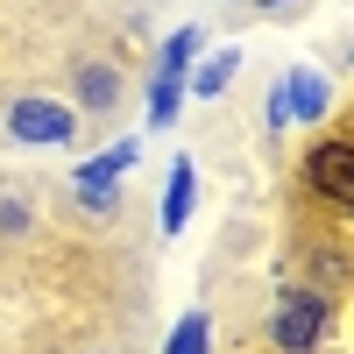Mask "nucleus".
I'll list each match as a JSON object with an SVG mask.
<instances>
[{"mask_svg": "<svg viewBox=\"0 0 354 354\" xmlns=\"http://www.w3.org/2000/svg\"><path fill=\"white\" fill-rule=\"evenodd\" d=\"M262 121H270V135H283V128H290V100H283V78L270 85V100H262Z\"/></svg>", "mask_w": 354, "mask_h": 354, "instance_id": "nucleus-13", "label": "nucleus"}, {"mask_svg": "<svg viewBox=\"0 0 354 354\" xmlns=\"http://www.w3.org/2000/svg\"><path fill=\"white\" fill-rule=\"evenodd\" d=\"M340 333V298L333 290H312V283H283L277 305L262 312V340L277 354H319Z\"/></svg>", "mask_w": 354, "mask_h": 354, "instance_id": "nucleus-1", "label": "nucleus"}, {"mask_svg": "<svg viewBox=\"0 0 354 354\" xmlns=\"http://www.w3.org/2000/svg\"><path fill=\"white\" fill-rule=\"evenodd\" d=\"M298 192L333 220H354V128L347 135H319L305 163H298Z\"/></svg>", "mask_w": 354, "mask_h": 354, "instance_id": "nucleus-2", "label": "nucleus"}, {"mask_svg": "<svg viewBox=\"0 0 354 354\" xmlns=\"http://www.w3.org/2000/svg\"><path fill=\"white\" fill-rule=\"evenodd\" d=\"M283 100H290V128H319L333 113V78L312 71V64H290L283 71Z\"/></svg>", "mask_w": 354, "mask_h": 354, "instance_id": "nucleus-5", "label": "nucleus"}, {"mask_svg": "<svg viewBox=\"0 0 354 354\" xmlns=\"http://www.w3.org/2000/svg\"><path fill=\"white\" fill-rule=\"evenodd\" d=\"M347 71H354V43H347Z\"/></svg>", "mask_w": 354, "mask_h": 354, "instance_id": "nucleus-16", "label": "nucleus"}, {"mask_svg": "<svg viewBox=\"0 0 354 354\" xmlns=\"http://www.w3.org/2000/svg\"><path fill=\"white\" fill-rule=\"evenodd\" d=\"M234 71H241V50H213V57H198L192 64V78H185V93H198V100H220L227 85H234Z\"/></svg>", "mask_w": 354, "mask_h": 354, "instance_id": "nucleus-9", "label": "nucleus"}, {"mask_svg": "<svg viewBox=\"0 0 354 354\" xmlns=\"http://www.w3.org/2000/svg\"><path fill=\"white\" fill-rule=\"evenodd\" d=\"M163 354H213V319H205V312H185V319L170 326Z\"/></svg>", "mask_w": 354, "mask_h": 354, "instance_id": "nucleus-10", "label": "nucleus"}, {"mask_svg": "<svg viewBox=\"0 0 354 354\" xmlns=\"http://www.w3.org/2000/svg\"><path fill=\"white\" fill-rule=\"evenodd\" d=\"M135 156H142V142H113L106 156H85V163H78L71 185H78V192H121V177L135 170Z\"/></svg>", "mask_w": 354, "mask_h": 354, "instance_id": "nucleus-7", "label": "nucleus"}, {"mask_svg": "<svg viewBox=\"0 0 354 354\" xmlns=\"http://www.w3.org/2000/svg\"><path fill=\"white\" fill-rule=\"evenodd\" d=\"M185 106V78H149V128H177Z\"/></svg>", "mask_w": 354, "mask_h": 354, "instance_id": "nucleus-12", "label": "nucleus"}, {"mask_svg": "<svg viewBox=\"0 0 354 354\" xmlns=\"http://www.w3.org/2000/svg\"><path fill=\"white\" fill-rule=\"evenodd\" d=\"M192 198H198V170H192V156H177L170 177H163V234H185Z\"/></svg>", "mask_w": 354, "mask_h": 354, "instance_id": "nucleus-8", "label": "nucleus"}, {"mask_svg": "<svg viewBox=\"0 0 354 354\" xmlns=\"http://www.w3.org/2000/svg\"><path fill=\"white\" fill-rule=\"evenodd\" d=\"M71 106H78V113H113V106H121V71L100 64V57H93V64H78V78H71Z\"/></svg>", "mask_w": 354, "mask_h": 354, "instance_id": "nucleus-6", "label": "nucleus"}, {"mask_svg": "<svg viewBox=\"0 0 354 354\" xmlns=\"http://www.w3.org/2000/svg\"><path fill=\"white\" fill-rule=\"evenodd\" d=\"M0 234H28V205H15V198L0 205Z\"/></svg>", "mask_w": 354, "mask_h": 354, "instance_id": "nucleus-14", "label": "nucleus"}, {"mask_svg": "<svg viewBox=\"0 0 354 354\" xmlns=\"http://www.w3.org/2000/svg\"><path fill=\"white\" fill-rule=\"evenodd\" d=\"M8 135L28 142V149H64V142H78V106L50 93H21L8 106Z\"/></svg>", "mask_w": 354, "mask_h": 354, "instance_id": "nucleus-3", "label": "nucleus"}, {"mask_svg": "<svg viewBox=\"0 0 354 354\" xmlns=\"http://www.w3.org/2000/svg\"><path fill=\"white\" fill-rule=\"evenodd\" d=\"M192 64H198V28H177L156 57V78H192Z\"/></svg>", "mask_w": 354, "mask_h": 354, "instance_id": "nucleus-11", "label": "nucleus"}, {"mask_svg": "<svg viewBox=\"0 0 354 354\" xmlns=\"http://www.w3.org/2000/svg\"><path fill=\"white\" fill-rule=\"evenodd\" d=\"M305 283L340 298V290L354 283V241H340V234H312V241H305Z\"/></svg>", "mask_w": 354, "mask_h": 354, "instance_id": "nucleus-4", "label": "nucleus"}, {"mask_svg": "<svg viewBox=\"0 0 354 354\" xmlns=\"http://www.w3.org/2000/svg\"><path fill=\"white\" fill-rule=\"evenodd\" d=\"M255 8H270V15H277V8H298V0H255Z\"/></svg>", "mask_w": 354, "mask_h": 354, "instance_id": "nucleus-15", "label": "nucleus"}]
</instances>
